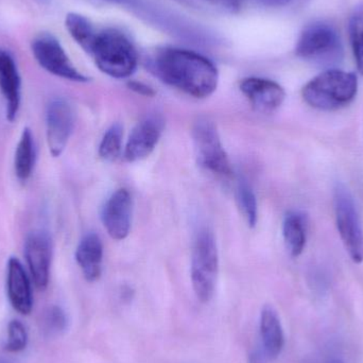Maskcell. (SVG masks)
<instances>
[{"mask_svg": "<svg viewBox=\"0 0 363 363\" xmlns=\"http://www.w3.org/2000/svg\"><path fill=\"white\" fill-rule=\"evenodd\" d=\"M149 66L160 80L198 99L213 95L219 82V72L213 62L186 49H159Z\"/></svg>", "mask_w": 363, "mask_h": 363, "instance_id": "6da1fadb", "label": "cell"}, {"mask_svg": "<svg viewBox=\"0 0 363 363\" xmlns=\"http://www.w3.org/2000/svg\"><path fill=\"white\" fill-rule=\"evenodd\" d=\"M87 53L97 67L112 78H129L138 68L135 47L125 33L114 28L97 30Z\"/></svg>", "mask_w": 363, "mask_h": 363, "instance_id": "7a4b0ae2", "label": "cell"}, {"mask_svg": "<svg viewBox=\"0 0 363 363\" xmlns=\"http://www.w3.org/2000/svg\"><path fill=\"white\" fill-rule=\"evenodd\" d=\"M358 79L354 72L330 69L309 81L302 89L304 101L315 110H340L351 104L357 96Z\"/></svg>", "mask_w": 363, "mask_h": 363, "instance_id": "3957f363", "label": "cell"}, {"mask_svg": "<svg viewBox=\"0 0 363 363\" xmlns=\"http://www.w3.org/2000/svg\"><path fill=\"white\" fill-rule=\"evenodd\" d=\"M296 53L301 59L321 66H332L343 57L340 35L326 21H313L303 30L296 43Z\"/></svg>", "mask_w": 363, "mask_h": 363, "instance_id": "277c9868", "label": "cell"}, {"mask_svg": "<svg viewBox=\"0 0 363 363\" xmlns=\"http://www.w3.org/2000/svg\"><path fill=\"white\" fill-rule=\"evenodd\" d=\"M219 273V254L211 230H201L194 239L191 255V283L200 302L208 303L215 294Z\"/></svg>", "mask_w": 363, "mask_h": 363, "instance_id": "5b68a950", "label": "cell"}, {"mask_svg": "<svg viewBox=\"0 0 363 363\" xmlns=\"http://www.w3.org/2000/svg\"><path fill=\"white\" fill-rule=\"evenodd\" d=\"M335 217L343 245L355 264L363 262V228L353 196L345 186L338 185L334 194Z\"/></svg>", "mask_w": 363, "mask_h": 363, "instance_id": "8992f818", "label": "cell"}, {"mask_svg": "<svg viewBox=\"0 0 363 363\" xmlns=\"http://www.w3.org/2000/svg\"><path fill=\"white\" fill-rule=\"evenodd\" d=\"M192 138L196 160L201 167L218 176L228 177L232 174L228 155L213 121L199 119L192 129Z\"/></svg>", "mask_w": 363, "mask_h": 363, "instance_id": "52a82bcc", "label": "cell"}, {"mask_svg": "<svg viewBox=\"0 0 363 363\" xmlns=\"http://www.w3.org/2000/svg\"><path fill=\"white\" fill-rule=\"evenodd\" d=\"M31 50L38 65L49 74L74 82L89 81L85 74L77 69L61 43L51 34L43 33L36 36L32 40Z\"/></svg>", "mask_w": 363, "mask_h": 363, "instance_id": "ba28073f", "label": "cell"}, {"mask_svg": "<svg viewBox=\"0 0 363 363\" xmlns=\"http://www.w3.org/2000/svg\"><path fill=\"white\" fill-rule=\"evenodd\" d=\"M74 127V112L69 102L62 98L53 99L47 106L46 138L53 157L65 150Z\"/></svg>", "mask_w": 363, "mask_h": 363, "instance_id": "9c48e42d", "label": "cell"}, {"mask_svg": "<svg viewBox=\"0 0 363 363\" xmlns=\"http://www.w3.org/2000/svg\"><path fill=\"white\" fill-rule=\"evenodd\" d=\"M25 256L36 287L45 290L50 275L52 245L46 232L35 230L28 235L25 242Z\"/></svg>", "mask_w": 363, "mask_h": 363, "instance_id": "30bf717a", "label": "cell"}, {"mask_svg": "<svg viewBox=\"0 0 363 363\" xmlns=\"http://www.w3.org/2000/svg\"><path fill=\"white\" fill-rule=\"evenodd\" d=\"M133 201L127 189L116 190L104 204L102 222L108 235L115 240L127 238L131 230Z\"/></svg>", "mask_w": 363, "mask_h": 363, "instance_id": "8fae6325", "label": "cell"}, {"mask_svg": "<svg viewBox=\"0 0 363 363\" xmlns=\"http://www.w3.org/2000/svg\"><path fill=\"white\" fill-rule=\"evenodd\" d=\"M163 130L164 121L157 116L147 117L138 123L125 145V160L134 163L148 157L157 148Z\"/></svg>", "mask_w": 363, "mask_h": 363, "instance_id": "7c38bea8", "label": "cell"}, {"mask_svg": "<svg viewBox=\"0 0 363 363\" xmlns=\"http://www.w3.org/2000/svg\"><path fill=\"white\" fill-rule=\"evenodd\" d=\"M240 91L247 98L255 110L262 113H272L281 108L285 101V89L274 81L269 79H243Z\"/></svg>", "mask_w": 363, "mask_h": 363, "instance_id": "4fadbf2b", "label": "cell"}, {"mask_svg": "<svg viewBox=\"0 0 363 363\" xmlns=\"http://www.w3.org/2000/svg\"><path fill=\"white\" fill-rule=\"evenodd\" d=\"M0 93L6 104V116L14 121L21 102V78L14 57L6 49L0 48Z\"/></svg>", "mask_w": 363, "mask_h": 363, "instance_id": "5bb4252c", "label": "cell"}, {"mask_svg": "<svg viewBox=\"0 0 363 363\" xmlns=\"http://www.w3.org/2000/svg\"><path fill=\"white\" fill-rule=\"evenodd\" d=\"M6 291L13 308L21 313L28 315L33 307L31 284L21 260L16 257H10L6 271Z\"/></svg>", "mask_w": 363, "mask_h": 363, "instance_id": "9a60e30c", "label": "cell"}, {"mask_svg": "<svg viewBox=\"0 0 363 363\" xmlns=\"http://www.w3.org/2000/svg\"><path fill=\"white\" fill-rule=\"evenodd\" d=\"M260 340L258 347L262 350L269 362L281 355L285 343L283 326L277 311L270 305H266L260 315Z\"/></svg>", "mask_w": 363, "mask_h": 363, "instance_id": "2e32d148", "label": "cell"}, {"mask_svg": "<svg viewBox=\"0 0 363 363\" xmlns=\"http://www.w3.org/2000/svg\"><path fill=\"white\" fill-rule=\"evenodd\" d=\"M76 260L85 279L96 281L101 277L104 245L95 233L83 236L76 251Z\"/></svg>", "mask_w": 363, "mask_h": 363, "instance_id": "e0dca14e", "label": "cell"}, {"mask_svg": "<svg viewBox=\"0 0 363 363\" xmlns=\"http://www.w3.org/2000/svg\"><path fill=\"white\" fill-rule=\"evenodd\" d=\"M308 220L302 211H291L283 222V236L286 247L292 257H298L306 247Z\"/></svg>", "mask_w": 363, "mask_h": 363, "instance_id": "ac0fdd59", "label": "cell"}, {"mask_svg": "<svg viewBox=\"0 0 363 363\" xmlns=\"http://www.w3.org/2000/svg\"><path fill=\"white\" fill-rule=\"evenodd\" d=\"M35 160L36 151L33 134L29 128H25L19 138L14 157L15 174L19 181L29 180L33 172Z\"/></svg>", "mask_w": 363, "mask_h": 363, "instance_id": "d6986e66", "label": "cell"}, {"mask_svg": "<svg viewBox=\"0 0 363 363\" xmlns=\"http://www.w3.org/2000/svg\"><path fill=\"white\" fill-rule=\"evenodd\" d=\"M66 29L77 44L87 52L95 38L97 29L94 27L89 19L77 13H69L65 19Z\"/></svg>", "mask_w": 363, "mask_h": 363, "instance_id": "ffe728a7", "label": "cell"}, {"mask_svg": "<svg viewBox=\"0 0 363 363\" xmlns=\"http://www.w3.org/2000/svg\"><path fill=\"white\" fill-rule=\"evenodd\" d=\"M236 200L239 209L250 228L257 223L258 209L255 194L251 186L245 181L239 182L236 190Z\"/></svg>", "mask_w": 363, "mask_h": 363, "instance_id": "44dd1931", "label": "cell"}, {"mask_svg": "<svg viewBox=\"0 0 363 363\" xmlns=\"http://www.w3.org/2000/svg\"><path fill=\"white\" fill-rule=\"evenodd\" d=\"M123 130L121 123H114L108 128L99 146V155L106 162H115L123 151Z\"/></svg>", "mask_w": 363, "mask_h": 363, "instance_id": "7402d4cb", "label": "cell"}, {"mask_svg": "<svg viewBox=\"0 0 363 363\" xmlns=\"http://www.w3.org/2000/svg\"><path fill=\"white\" fill-rule=\"evenodd\" d=\"M350 38L358 70L363 74V4L352 13L349 23Z\"/></svg>", "mask_w": 363, "mask_h": 363, "instance_id": "603a6c76", "label": "cell"}, {"mask_svg": "<svg viewBox=\"0 0 363 363\" xmlns=\"http://www.w3.org/2000/svg\"><path fill=\"white\" fill-rule=\"evenodd\" d=\"M68 325L67 315L60 306H51L46 309L43 317V328L50 336H57L65 332Z\"/></svg>", "mask_w": 363, "mask_h": 363, "instance_id": "cb8c5ba5", "label": "cell"}, {"mask_svg": "<svg viewBox=\"0 0 363 363\" xmlns=\"http://www.w3.org/2000/svg\"><path fill=\"white\" fill-rule=\"evenodd\" d=\"M28 333L25 325L18 320H13L8 326V339L4 349L9 353H18L27 347Z\"/></svg>", "mask_w": 363, "mask_h": 363, "instance_id": "d4e9b609", "label": "cell"}, {"mask_svg": "<svg viewBox=\"0 0 363 363\" xmlns=\"http://www.w3.org/2000/svg\"><path fill=\"white\" fill-rule=\"evenodd\" d=\"M180 1L196 8L208 9V10L226 13H236L241 8V0H180Z\"/></svg>", "mask_w": 363, "mask_h": 363, "instance_id": "484cf974", "label": "cell"}, {"mask_svg": "<svg viewBox=\"0 0 363 363\" xmlns=\"http://www.w3.org/2000/svg\"><path fill=\"white\" fill-rule=\"evenodd\" d=\"M128 86L138 95L145 96V97H153L155 95V89L143 82L132 81V82H129Z\"/></svg>", "mask_w": 363, "mask_h": 363, "instance_id": "4316f807", "label": "cell"}, {"mask_svg": "<svg viewBox=\"0 0 363 363\" xmlns=\"http://www.w3.org/2000/svg\"><path fill=\"white\" fill-rule=\"evenodd\" d=\"M249 363H269L268 358L264 355L262 350L259 347H255L252 350L251 353L249 354Z\"/></svg>", "mask_w": 363, "mask_h": 363, "instance_id": "83f0119b", "label": "cell"}, {"mask_svg": "<svg viewBox=\"0 0 363 363\" xmlns=\"http://www.w3.org/2000/svg\"><path fill=\"white\" fill-rule=\"evenodd\" d=\"M256 1L267 6H279L287 4L288 2L291 1V0H256Z\"/></svg>", "mask_w": 363, "mask_h": 363, "instance_id": "f1b7e54d", "label": "cell"}, {"mask_svg": "<svg viewBox=\"0 0 363 363\" xmlns=\"http://www.w3.org/2000/svg\"><path fill=\"white\" fill-rule=\"evenodd\" d=\"M330 363H343V362H341V360H334V362H332Z\"/></svg>", "mask_w": 363, "mask_h": 363, "instance_id": "f546056e", "label": "cell"}, {"mask_svg": "<svg viewBox=\"0 0 363 363\" xmlns=\"http://www.w3.org/2000/svg\"><path fill=\"white\" fill-rule=\"evenodd\" d=\"M40 2H46V0H40Z\"/></svg>", "mask_w": 363, "mask_h": 363, "instance_id": "4dcf8cb0", "label": "cell"}, {"mask_svg": "<svg viewBox=\"0 0 363 363\" xmlns=\"http://www.w3.org/2000/svg\"><path fill=\"white\" fill-rule=\"evenodd\" d=\"M0 363H8V362H2V360H0Z\"/></svg>", "mask_w": 363, "mask_h": 363, "instance_id": "1f68e13d", "label": "cell"}, {"mask_svg": "<svg viewBox=\"0 0 363 363\" xmlns=\"http://www.w3.org/2000/svg\"><path fill=\"white\" fill-rule=\"evenodd\" d=\"M108 1H117V0H108Z\"/></svg>", "mask_w": 363, "mask_h": 363, "instance_id": "d6a6232c", "label": "cell"}]
</instances>
